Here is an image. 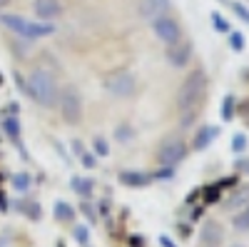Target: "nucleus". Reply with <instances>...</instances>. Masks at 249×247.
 <instances>
[{
    "instance_id": "4be33fe9",
    "label": "nucleus",
    "mask_w": 249,
    "mask_h": 247,
    "mask_svg": "<svg viewBox=\"0 0 249 247\" xmlns=\"http://www.w3.org/2000/svg\"><path fill=\"white\" fill-rule=\"evenodd\" d=\"M30 175L28 172H18V175H13V188L18 190V192H28V188H30Z\"/></svg>"
},
{
    "instance_id": "cd10ccee",
    "label": "nucleus",
    "mask_w": 249,
    "mask_h": 247,
    "mask_svg": "<svg viewBox=\"0 0 249 247\" xmlns=\"http://www.w3.org/2000/svg\"><path fill=\"white\" fill-rule=\"evenodd\" d=\"M232 150H234V152H244V150H247V135H244V133H237V135L232 137Z\"/></svg>"
},
{
    "instance_id": "5701e85b",
    "label": "nucleus",
    "mask_w": 249,
    "mask_h": 247,
    "mask_svg": "<svg viewBox=\"0 0 249 247\" xmlns=\"http://www.w3.org/2000/svg\"><path fill=\"white\" fill-rule=\"evenodd\" d=\"M132 137H135V130H132V125H127V122H122V125L115 128V140H120V142H130Z\"/></svg>"
},
{
    "instance_id": "f257e3e1",
    "label": "nucleus",
    "mask_w": 249,
    "mask_h": 247,
    "mask_svg": "<svg viewBox=\"0 0 249 247\" xmlns=\"http://www.w3.org/2000/svg\"><path fill=\"white\" fill-rule=\"evenodd\" d=\"M207 85H210V80H207V73L202 68H195L184 75V80L179 82V90H177V97H175V105L182 113H197L202 100L207 95Z\"/></svg>"
},
{
    "instance_id": "f704fd0d",
    "label": "nucleus",
    "mask_w": 249,
    "mask_h": 247,
    "mask_svg": "<svg viewBox=\"0 0 249 247\" xmlns=\"http://www.w3.org/2000/svg\"><path fill=\"white\" fill-rule=\"evenodd\" d=\"M230 247H244V245H230Z\"/></svg>"
},
{
    "instance_id": "1a4fd4ad",
    "label": "nucleus",
    "mask_w": 249,
    "mask_h": 247,
    "mask_svg": "<svg viewBox=\"0 0 249 247\" xmlns=\"http://www.w3.org/2000/svg\"><path fill=\"white\" fill-rule=\"evenodd\" d=\"M170 5H172V0H137V5H135V13L142 18V20H152L164 15V13H170Z\"/></svg>"
},
{
    "instance_id": "a878e982",
    "label": "nucleus",
    "mask_w": 249,
    "mask_h": 247,
    "mask_svg": "<svg viewBox=\"0 0 249 247\" xmlns=\"http://www.w3.org/2000/svg\"><path fill=\"white\" fill-rule=\"evenodd\" d=\"M212 25H214V30H217V33H232L230 20H227L224 15H219V13H212Z\"/></svg>"
},
{
    "instance_id": "c9c22d12",
    "label": "nucleus",
    "mask_w": 249,
    "mask_h": 247,
    "mask_svg": "<svg viewBox=\"0 0 249 247\" xmlns=\"http://www.w3.org/2000/svg\"><path fill=\"white\" fill-rule=\"evenodd\" d=\"M0 85H3V75H0Z\"/></svg>"
},
{
    "instance_id": "7ed1b4c3",
    "label": "nucleus",
    "mask_w": 249,
    "mask_h": 247,
    "mask_svg": "<svg viewBox=\"0 0 249 247\" xmlns=\"http://www.w3.org/2000/svg\"><path fill=\"white\" fill-rule=\"evenodd\" d=\"M0 25L8 28L10 33H15L23 40H40L55 33V28L43 20H28L23 15H13V13H0Z\"/></svg>"
},
{
    "instance_id": "39448f33",
    "label": "nucleus",
    "mask_w": 249,
    "mask_h": 247,
    "mask_svg": "<svg viewBox=\"0 0 249 247\" xmlns=\"http://www.w3.org/2000/svg\"><path fill=\"white\" fill-rule=\"evenodd\" d=\"M102 88H105L112 97L117 100H127L137 93V77L132 70H124V68H117L112 73L105 75V80H102Z\"/></svg>"
},
{
    "instance_id": "393cba45",
    "label": "nucleus",
    "mask_w": 249,
    "mask_h": 247,
    "mask_svg": "<svg viewBox=\"0 0 249 247\" xmlns=\"http://www.w3.org/2000/svg\"><path fill=\"white\" fill-rule=\"evenodd\" d=\"M72 237L80 245H88L90 242V228H88V225H75V228H72Z\"/></svg>"
},
{
    "instance_id": "aec40b11",
    "label": "nucleus",
    "mask_w": 249,
    "mask_h": 247,
    "mask_svg": "<svg viewBox=\"0 0 249 247\" xmlns=\"http://www.w3.org/2000/svg\"><path fill=\"white\" fill-rule=\"evenodd\" d=\"M234 105H237V97L234 95H227L222 102V120L224 122H232L234 120Z\"/></svg>"
},
{
    "instance_id": "c756f323",
    "label": "nucleus",
    "mask_w": 249,
    "mask_h": 247,
    "mask_svg": "<svg viewBox=\"0 0 249 247\" xmlns=\"http://www.w3.org/2000/svg\"><path fill=\"white\" fill-rule=\"evenodd\" d=\"M232 10L244 20V23H249V8H247V5H242V3H232Z\"/></svg>"
},
{
    "instance_id": "f3484780",
    "label": "nucleus",
    "mask_w": 249,
    "mask_h": 247,
    "mask_svg": "<svg viewBox=\"0 0 249 247\" xmlns=\"http://www.w3.org/2000/svg\"><path fill=\"white\" fill-rule=\"evenodd\" d=\"M3 130H5V135L15 142V145L23 150V140H20V120L18 117H5L3 120Z\"/></svg>"
},
{
    "instance_id": "0eeeda50",
    "label": "nucleus",
    "mask_w": 249,
    "mask_h": 247,
    "mask_svg": "<svg viewBox=\"0 0 249 247\" xmlns=\"http://www.w3.org/2000/svg\"><path fill=\"white\" fill-rule=\"evenodd\" d=\"M150 25H152L155 38L160 40L164 48H170V45H175V43H179V40H182V28H179V23H177V18H172L170 13L155 18Z\"/></svg>"
},
{
    "instance_id": "4468645a",
    "label": "nucleus",
    "mask_w": 249,
    "mask_h": 247,
    "mask_svg": "<svg viewBox=\"0 0 249 247\" xmlns=\"http://www.w3.org/2000/svg\"><path fill=\"white\" fill-rule=\"evenodd\" d=\"M53 217H55L57 222L70 225V222L75 220V208H72L68 200H55V205H53Z\"/></svg>"
},
{
    "instance_id": "ddd939ff",
    "label": "nucleus",
    "mask_w": 249,
    "mask_h": 247,
    "mask_svg": "<svg viewBox=\"0 0 249 247\" xmlns=\"http://www.w3.org/2000/svg\"><path fill=\"white\" fill-rule=\"evenodd\" d=\"M120 182L124 188H147L152 182V175L150 172H140V170H122L120 175Z\"/></svg>"
},
{
    "instance_id": "72a5a7b5",
    "label": "nucleus",
    "mask_w": 249,
    "mask_h": 247,
    "mask_svg": "<svg viewBox=\"0 0 249 247\" xmlns=\"http://www.w3.org/2000/svg\"><path fill=\"white\" fill-rule=\"evenodd\" d=\"M10 3H13V0H0V10H3V8H8Z\"/></svg>"
},
{
    "instance_id": "412c9836",
    "label": "nucleus",
    "mask_w": 249,
    "mask_h": 247,
    "mask_svg": "<svg viewBox=\"0 0 249 247\" xmlns=\"http://www.w3.org/2000/svg\"><path fill=\"white\" fill-rule=\"evenodd\" d=\"M202 197H204L207 205H214L222 197V188H219V185H207V188L202 190Z\"/></svg>"
},
{
    "instance_id": "c85d7f7f",
    "label": "nucleus",
    "mask_w": 249,
    "mask_h": 247,
    "mask_svg": "<svg viewBox=\"0 0 249 247\" xmlns=\"http://www.w3.org/2000/svg\"><path fill=\"white\" fill-rule=\"evenodd\" d=\"M80 162H82V165H85V168H88V170H92V168H95V165H97V160H95V155H92V152H85V150H82V152H80Z\"/></svg>"
},
{
    "instance_id": "423d86ee",
    "label": "nucleus",
    "mask_w": 249,
    "mask_h": 247,
    "mask_svg": "<svg viewBox=\"0 0 249 247\" xmlns=\"http://www.w3.org/2000/svg\"><path fill=\"white\" fill-rule=\"evenodd\" d=\"M190 152V145H187V140L177 133V135H167L162 140V145L157 148V162L160 168H177V165L187 157Z\"/></svg>"
},
{
    "instance_id": "20e7f679",
    "label": "nucleus",
    "mask_w": 249,
    "mask_h": 247,
    "mask_svg": "<svg viewBox=\"0 0 249 247\" xmlns=\"http://www.w3.org/2000/svg\"><path fill=\"white\" fill-rule=\"evenodd\" d=\"M60 117L65 120V125H80L82 115H85V102H82V93L75 85H65L57 93V105Z\"/></svg>"
},
{
    "instance_id": "7c9ffc66",
    "label": "nucleus",
    "mask_w": 249,
    "mask_h": 247,
    "mask_svg": "<svg viewBox=\"0 0 249 247\" xmlns=\"http://www.w3.org/2000/svg\"><path fill=\"white\" fill-rule=\"evenodd\" d=\"M234 170H237L239 175H249V157H239V160L234 162Z\"/></svg>"
},
{
    "instance_id": "bb28decb",
    "label": "nucleus",
    "mask_w": 249,
    "mask_h": 247,
    "mask_svg": "<svg viewBox=\"0 0 249 247\" xmlns=\"http://www.w3.org/2000/svg\"><path fill=\"white\" fill-rule=\"evenodd\" d=\"M227 35H230V48H232L234 53H242V50L247 48L244 35H242V33H227Z\"/></svg>"
},
{
    "instance_id": "dca6fc26",
    "label": "nucleus",
    "mask_w": 249,
    "mask_h": 247,
    "mask_svg": "<svg viewBox=\"0 0 249 247\" xmlns=\"http://www.w3.org/2000/svg\"><path fill=\"white\" fill-rule=\"evenodd\" d=\"M18 210L23 212L30 222H40V217H43V208H40V202H35V200H20Z\"/></svg>"
},
{
    "instance_id": "f03ea898",
    "label": "nucleus",
    "mask_w": 249,
    "mask_h": 247,
    "mask_svg": "<svg viewBox=\"0 0 249 247\" xmlns=\"http://www.w3.org/2000/svg\"><path fill=\"white\" fill-rule=\"evenodd\" d=\"M57 80L50 70L45 68H35L28 77H25V95L37 102L40 108H55L57 105Z\"/></svg>"
},
{
    "instance_id": "a211bd4d",
    "label": "nucleus",
    "mask_w": 249,
    "mask_h": 247,
    "mask_svg": "<svg viewBox=\"0 0 249 247\" xmlns=\"http://www.w3.org/2000/svg\"><path fill=\"white\" fill-rule=\"evenodd\" d=\"M249 202V185H242V188L237 192H232V197L224 202L227 210H234V208H244V205Z\"/></svg>"
},
{
    "instance_id": "f8f14e48",
    "label": "nucleus",
    "mask_w": 249,
    "mask_h": 247,
    "mask_svg": "<svg viewBox=\"0 0 249 247\" xmlns=\"http://www.w3.org/2000/svg\"><path fill=\"white\" fill-rule=\"evenodd\" d=\"M217 137H219V128H217V125H199V130L195 133L192 148H195L197 152H199V150H207Z\"/></svg>"
},
{
    "instance_id": "6ab92c4d",
    "label": "nucleus",
    "mask_w": 249,
    "mask_h": 247,
    "mask_svg": "<svg viewBox=\"0 0 249 247\" xmlns=\"http://www.w3.org/2000/svg\"><path fill=\"white\" fill-rule=\"evenodd\" d=\"M232 228L237 232H249V202L244 208H239V212L232 217Z\"/></svg>"
},
{
    "instance_id": "b1692460",
    "label": "nucleus",
    "mask_w": 249,
    "mask_h": 247,
    "mask_svg": "<svg viewBox=\"0 0 249 247\" xmlns=\"http://www.w3.org/2000/svg\"><path fill=\"white\" fill-rule=\"evenodd\" d=\"M92 155H95V157H97V155H100V157H107V155H110V145H107L105 137L97 135V137L92 140Z\"/></svg>"
},
{
    "instance_id": "473e14b6",
    "label": "nucleus",
    "mask_w": 249,
    "mask_h": 247,
    "mask_svg": "<svg viewBox=\"0 0 249 247\" xmlns=\"http://www.w3.org/2000/svg\"><path fill=\"white\" fill-rule=\"evenodd\" d=\"M132 240V247H144V237L142 235H135V237H130Z\"/></svg>"
},
{
    "instance_id": "9d476101",
    "label": "nucleus",
    "mask_w": 249,
    "mask_h": 247,
    "mask_svg": "<svg viewBox=\"0 0 249 247\" xmlns=\"http://www.w3.org/2000/svg\"><path fill=\"white\" fill-rule=\"evenodd\" d=\"M199 240L204 242V247H219L224 242V228L217 220H204L199 228Z\"/></svg>"
},
{
    "instance_id": "6e6552de",
    "label": "nucleus",
    "mask_w": 249,
    "mask_h": 247,
    "mask_svg": "<svg viewBox=\"0 0 249 247\" xmlns=\"http://www.w3.org/2000/svg\"><path fill=\"white\" fill-rule=\"evenodd\" d=\"M192 55H195V45L190 43V40H184V38L179 40V43L170 45L167 53H164V57H167V63L172 68H187L190 60H192Z\"/></svg>"
},
{
    "instance_id": "2f4dec72",
    "label": "nucleus",
    "mask_w": 249,
    "mask_h": 247,
    "mask_svg": "<svg viewBox=\"0 0 249 247\" xmlns=\"http://www.w3.org/2000/svg\"><path fill=\"white\" fill-rule=\"evenodd\" d=\"M160 245H162V247H177V245L172 242V237H167V235H160Z\"/></svg>"
},
{
    "instance_id": "9b49d317",
    "label": "nucleus",
    "mask_w": 249,
    "mask_h": 247,
    "mask_svg": "<svg viewBox=\"0 0 249 247\" xmlns=\"http://www.w3.org/2000/svg\"><path fill=\"white\" fill-rule=\"evenodd\" d=\"M62 13V3L60 0H33V15L43 23H50V20L60 18Z\"/></svg>"
},
{
    "instance_id": "2eb2a0df",
    "label": "nucleus",
    "mask_w": 249,
    "mask_h": 247,
    "mask_svg": "<svg viewBox=\"0 0 249 247\" xmlns=\"http://www.w3.org/2000/svg\"><path fill=\"white\" fill-rule=\"evenodd\" d=\"M70 188H72V192H77L82 200H88V197H92L95 180H92V177H80V175H75V177L70 180Z\"/></svg>"
}]
</instances>
